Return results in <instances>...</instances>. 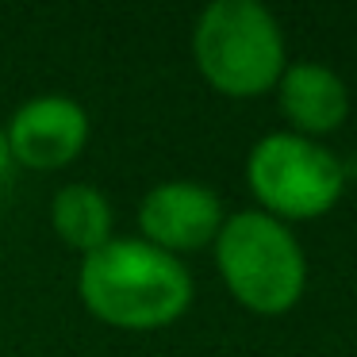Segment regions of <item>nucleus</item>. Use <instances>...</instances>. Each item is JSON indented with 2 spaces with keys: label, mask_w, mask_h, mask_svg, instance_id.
Segmentation results:
<instances>
[{
  "label": "nucleus",
  "mask_w": 357,
  "mask_h": 357,
  "mask_svg": "<svg viewBox=\"0 0 357 357\" xmlns=\"http://www.w3.org/2000/svg\"><path fill=\"white\" fill-rule=\"evenodd\" d=\"M77 292L104 323L154 331L185 315L192 303V277L177 254H165L146 238H108L85 254Z\"/></svg>",
  "instance_id": "nucleus-1"
},
{
  "label": "nucleus",
  "mask_w": 357,
  "mask_h": 357,
  "mask_svg": "<svg viewBox=\"0 0 357 357\" xmlns=\"http://www.w3.org/2000/svg\"><path fill=\"white\" fill-rule=\"evenodd\" d=\"M215 261L238 303L257 315H280L303 296L307 261L284 219L261 208L234 211L215 234Z\"/></svg>",
  "instance_id": "nucleus-2"
},
{
  "label": "nucleus",
  "mask_w": 357,
  "mask_h": 357,
  "mask_svg": "<svg viewBox=\"0 0 357 357\" xmlns=\"http://www.w3.org/2000/svg\"><path fill=\"white\" fill-rule=\"evenodd\" d=\"M192 54L219 93L257 96L284 73V35L257 0H215L196 20Z\"/></svg>",
  "instance_id": "nucleus-3"
},
{
  "label": "nucleus",
  "mask_w": 357,
  "mask_h": 357,
  "mask_svg": "<svg viewBox=\"0 0 357 357\" xmlns=\"http://www.w3.org/2000/svg\"><path fill=\"white\" fill-rule=\"evenodd\" d=\"M250 192L261 211L284 219H315L346 192V169L326 146L296 131L265 135L246 158Z\"/></svg>",
  "instance_id": "nucleus-4"
},
{
  "label": "nucleus",
  "mask_w": 357,
  "mask_h": 357,
  "mask_svg": "<svg viewBox=\"0 0 357 357\" xmlns=\"http://www.w3.org/2000/svg\"><path fill=\"white\" fill-rule=\"evenodd\" d=\"M139 227L150 246L177 254L215 242L223 227V204L200 181H165L154 185L139 204Z\"/></svg>",
  "instance_id": "nucleus-5"
},
{
  "label": "nucleus",
  "mask_w": 357,
  "mask_h": 357,
  "mask_svg": "<svg viewBox=\"0 0 357 357\" xmlns=\"http://www.w3.org/2000/svg\"><path fill=\"white\" fill-rule=\"evenodd\" d=\"M8 146L20 165L31 169H62L89 142V116L77 100L62 93H47L20 104L8 123Z\"/></svg>",
  "instance_id": "nucleus-6"
},
{
  "label": "nucleus",
  "mask_w": 357,
  "mask_h": 357,
  "mask_svg": "<svg viewBox=\"0 0 357 357\" xmlns=\"http://www.w3.org/2000/svg\"><path fill=\"white\" fill-rule=\"evenodd\" d=\"M280 112L300 127V135H326L346 119L349 89L331 66L323 62H292L277 81Z\"/></svg>",
  "instance_id": "nucleus-7"
},
{
  "label": "nucleus",
  "mask_w": 357,
  "mask_h": 357,
  "mask_svg": "<svg viewBox=\"0 0 357 357\" xmlns=\"http://www.w3.org/2000/svg\"><path fill=\"white\" fill-rule=\"evenodd\" d=\"M50 219H54L58 238L66 246L81 250V254H93L96 246H104L112 238V204L93 185L58 188L54 204H50Z\"/></svg>",
  "instance_id": "nucleus-8"
},
{
  "label": "nucleus",
  "mask_w": 357,
  "mask_h": 357,
  "mask_svg": "<svg viewBox=\"0 0 357 357\" xmlns=\"http://www.w3.org/2000/svg\"><path fill=\"white\" fill-rule=\"evenodd\" d=\"M12 165H16V158H12V146H8V135H4V127H0V181L12 173Z\"/></svg>",
  "instance_id": "nucleus-9"
}]
</instances>
